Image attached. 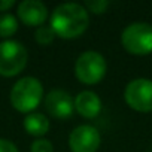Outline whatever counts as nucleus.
Listing matches in <instances>:
<instances>
[{"label":"nucleus","instance_id":"obj_1","mask_svg":"<svg viewBox=\"0 0 152 152\" xmlns=\"http://www.w3.org/2000/svg\"><path fill=\"white\" fill-rule=\"evenodd\" d=\"M49 26L55 36L61 39H76L87 31L90 26V14L82 5L63 3L52 11Z\"/></svg>","mask_w":152,"mask_h":152},{"label":"nucleus","instance_id":"obj_2","mask_svg":"<svg viewBox=\"0 0 152 152\" xmlns=\"http://www.w3.org/2000/svg\"><path fill=\"white\" fill-rule=\"evenodd\" d=\"M11 104L21 113H33L43 99V85L37 78L26 76L17 81L11 90Z\"/></svg>","mask_w":152,"mask_h":152},{"label":"nucleus","instance_id":"obj_3","mask_svg":"<svg viewBox=\"0 0 152 152\" xmlns=\"http://www.w3.org/2000/svg\"><path fill=\"white\" fill-rule=\"evenodd\" d=\"M106 60L97 51H85L82 52L75 63V75L76 79L84 85H96L106 75Z\"/></svg>","mask_w":152,"mask_h":152},{"label":"nucleus","instance_id":"obj_4","mask_svg":"<svg viewBox=\"0 0 152 152\" xmlns=\"http://www.w3.org/2000/svg\"><path fill=\"white\" fill-rule=\"evenodd\" d=\"M28 54L23 43L18 40L0 42V76L12 78L20 75L27 66Z\"/></svg>","mask_w":152,"mask_h":152},{"label":"nucleus","instance_id":"obj_5","mask_svg":"<svg viewBox=\"0 0 152 152\" xmlns=\"http://www.w3.org/2000/svg\"><path fill=\"white\" fill-rule=\"evenodd\" d=\"M121 43L128 54H152V26L148 23H131L121 34Z\"/></svg>","mask_w":152,"mask_h":152},{"label":"nucleus","instance_id":"obj_6","mask_svg":"<svg viewBox=\"0 0 152 152\" xmlns=\"http://www.w3.org/2000/svg\"><path fill=\"white\" fill-rule=\"evenodd\" d=\"M124 100L136 112H152V81L146 78L130 81L124 90Z\"/></svg>","mask_w":152,"mask_h":152},{"label":"nucleus","instance_id":"obj_7","mask_svg":"<svg viewBox=\"0 0 152 152\" xmlns=\"http://www.w3.org/2000/svg\"><path fill=\"white\" fill-rule=\"evenodd\" d=\"M102 143L99 130L93 125H78L69 136V148L72 152H97Z\"/></svg>","mask_w":152,"mask_h":152},{"label":"nucleus","instance_id":"obj_8","mask_svg":"<svg viewBox=\"0 0 152 152\" xmlns=\"http://www.w3.org/2000/svg\"><path fill=\"white\" fill-rule=\"evenodd\" d=\"M46 112L57 119H67L75 110V100L64 90H51L45 96Z\"/></svg>","mask_w":152,"mask_h":152},{"label":"nucleus","instance_id":"obj_9","mask_svg":"<svg viewBox=\"0 0 152 152\" xmlns=\"http://www.w3.org/2000/svg\"><path fill=\"white\" fill-rule=\"evenodd\" d=\"M17 15L28 27H40L48 18V8L39 0H24L18 5Z\"/></svg>","mask_w":152,"mask_h":152},{"label":"nucleus","instance_id":"obj_10","mask_svg":"<svg viewBox=\"0 0 152 152\" xmlns=\"http://www.w3.org/2000/svg\"><path fill=\"white\" fill-rule=\"evenodd\" d=\"M75 110L87 119H93L102 112V99L94 91H81L75 99Z\"/></svg>","mask_w":152,"mask_h":152},{"label":"nucleus","instance_id":"obj_11","mask_svg":"<svg viewBox=\"0 0 152 152\" xmlns=\"http://www.w3.org/2000/svg\"><path fill=\"white\" fill-rule=\"evenodd\" d=\"M23 125H24V130L30 136H34V137H42L49 131V119L43 113H39V112L28 113L24 118Z\"/></svg>","mask_w":152,"mask_h":152},{"label":"nucleus","instance_id":"obj_12","mask_svg":"<svg viewBox=\"0 0 152 152\" xmlns=\"http://www.w3.org/2000/svg\"><path fill=\"white\" fill-rule=\"evenodd\" d=\"M18 30V20L12 14H0V37H11Z\"/></svg>","mask_w":152,"mask_h":152},{"label":"nucleus","instance_id":"obj_13","mask_svg":"<svg viewBox=\"0 0 152 152\" xmlns=\"http://www.w3.org/2000/svg\"><path fill=\"white\" fill-rule=\"evenodd\" d=\"M34 39L39 45H49L55 39V33L51 26H40L34 33Z\"/></svg>","mask_w":152,"mask_h":152},{"label":"nucleus","instance_id":"obj_14","mask_svg":"<svg viewBox=\"0 0 152 152\" xmlns=\"http://www.w3.org/2000/svg\"><path fill=\"white\" fill-rule=\"evenodd\" d=\"M84 8L88 11V14L91 12V14H96V15H102L109 8V2L107 0H87Z\"/></svg>","mask_w":152,"mask_h":152},{"label":"nucleus","instance_id":"obj_15","mask_svg":"<svg viewBox=\"0 0 152 152\" xmlns=\"http://www.w3.org/2000/svg\"><path fill=\"white\" fill-rule=\"evenodd\" d=\"M30 152H54V146L48 139H37L31 143Z\"/></svg>","mask_w":152,"mask_h":152},{"label":"nucleus","instance_id":"obj_16","mask_svg":"<svg viewBox=\"0 0 152 152\" xmlns=\"http://www.w3.org/2000/svg\"><path fill=\"white\" fill-rule=\"evenodd\" d=\"M0 152H20L14 142L8 139H0Z\"/></svg>","mask_w":152,"mask_h":152},{"label":"nucleus","instance_id":"obj_17","mask_svg":"<svg viewBox=\"0 0 152 152\" xmlns=\"http://www.w3.org/2000/svg\"><path fill=\"white\" fill-rule=\"evenodd\" d=\"M15 5L14 0H0V12H6Z\"/></svg>","mask_w":152,"mask_h":152}]
</instances>
